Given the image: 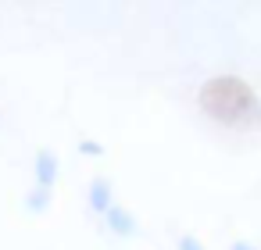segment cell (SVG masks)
Segmentation results:
<instances>
[{"instance_id": "6da1fadb", "label": "cell", "mask_w": 261, "mask_h": 250, "mask_svg": "<svg viewBox=\"0 0 261 250\" xmlns=\"http://www.w3.org/2000/svg\"><path fill=\"white\" fill-rule=\"evenodd\" d=\"M33 172H36V186H40V189H54V182H58V175H61V161H58V154L43 147V150L36 154Z\"/></svg>"}, {"instance_id": "7a4b0ae2", "label": "cell", "mask_w": 261, "mask_h": 250, "mask_svg": "<svg viewBox=\"0 0 261 250\" xmlns=\"http://www.w3.org/2000/svg\"><path fill=\"white\" fill-rule=\"evenodd\" d=\"M104 221H108V232H115V236H122V239L136 236V218H133V211L122 207V204H111V207L104 211Z\"/></svg>"}, {"instance_id": "3957f363", "label": "cell", "mask_w": 261, "mask_h": 250, "mask_svg": "<svg viewBox=\"0 0 261 250\" xmlns=\"http://www.w3.org/2000/svg\"><path fill=\"white\" fill-rule=\"evenodd\" d=\"M111 197H115V189H111V179L97 175V179L90 182V211H93V214H104V211L115 204Z\"/></svg>"}, {"instance_id": "277c9868", "label": "cell", "mask_w": 261, "mask_h": 250, "mask_svg": "<svg viewBox=\"0 0 261 250\" xmlns=\"http://www.w3.org/2000/svg\"><path fill=\"white\" fill-rule=\"evenodd\" d=\"M47 207H50V189L33 186V189H29V197H25V211H29V214H43Z\"/></svg>"}, {"instance_id": "5b68a950", "label": "cell", "mask_w": 261, "mask_h": 250, "mask_svg": "<svg viewBox=\"0 0 261 250\" xmlns=\"http://www.w3.org/2000/svg\"><path fill=\"white\" fill-rule=\"evenodd\" d=\"M179 250H204V243L197 236H179Z\"/></svg>"}, {"instance_id": "8992f818", "label": "cell", "mask_w": 261, "mask_h": 250, "mask_svg": "<svg viewBox=\"0 0 261 250\" xmlns=\"http://www.w3.org/2000/svg\"><path fill=\"white\" fill-rule=\"evenodd\" d=\"M79 150H83V154H93V157H100V154H104V147H100V143H93V140H83V143H79Z\"/></svg>"}, {"instance_id": "52a82bcc", "label": "cell", "mask_w": 261, "mask_h": 250, "mask_svg": "<svg viewBox=\"0 0 261 250\" xmlns=\"http://www.w3.org/2000/svg\"><path fill=\"white\" fill-rule=\"evenodd\" d=\"M229 250H257V246H254V243H247V239H236Z\"/></svg>"}]
</instances>
